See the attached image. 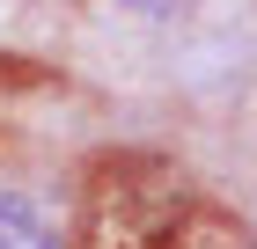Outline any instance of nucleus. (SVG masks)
I'll return each mask as SVG.
<instances>
[{
  "label": "nucleus",
  "instance_id": "obj_1",
  "mask_svg": "<svg viewBox=\"0 0 257 249\" xmlns=\"http://www.w3.org/2000/svg\"><path fill=\"white\" fill-rule=\"evenodd\" d=\"M0 249H59L52 227H44V212L15 191H0Z\"/></svg>",
  "mask_w": 257,
  "mask_h": 249
},
{
  "label": "nucleus",
  "instance_id": "obj_2",
  "mask_svg": "<svg viewBox=\"0 0 257 249\" xmlns=\"http://www.w3.org/2000/svg\"><path fill=\"white\" fill-rule=\"evenodd\" d=\"M125 8H140V15H169V8H184V0H125Z\"/></svg>",
  "mask_w": 257,
  "mask_h": 249
}]
</instances>
